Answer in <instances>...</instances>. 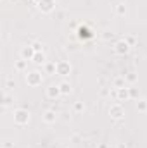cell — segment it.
I'll use <instances>...</instances> for the list:
<instances>
[{"mask_svg": "<svg viewBox=\"0 0 147 148\" xmlns=\"http://www.w3.org/2000/svg\"><path fill=\"white\" fill-rule=\"evenodd\" d=\"M128 48H130V45L126 43V40H121V41L116 43V52H118L119 55H125V53L128 52Z\"/></svg>", "mask_w": 147, "mask_h": 148, "instance_id": "obj_6", "label": "cell"}, {"mask_svg": "<svg viewBox=\"0 0 147 148\" xmlns=\"http://www.w3.org/2000/svg\"><path fill=\"white\" fill-rule=\"evenodd\" d=\"M31 60H33L35 64H45V53H43V52H37Z\"/></svg>", "mask_w": 147, "mask_h": 148, "instance_id": "obj_11", "label": "cell"}, {"mask_svg": "<svg viewBox=\"0 0 147 148\" xmlns=\"http://www.w3.org/2000/svg\"><path fill=\"white\" fill-rule=\"evenodd\" d=\"M83 109H85L83 102H76V103H74V110H76V112H81Z\"/></svg>", "mask_w": 147, "mask_h": 148, "instance_id": "obj_15", "label": "cell"}, {"mask_svg": "<svg viewBox=\"0 0 147 148\" xmlns=\"http://www.w3.org/2000/svg\"><path fill=\"white\" fill-rule=\"evenodd\" d=\"M137 107H139L140 112H146L147 110V100H139V105Z\"/></svg>", "mask_w": 147, "mask_h": 148, "instance_id": "obj_13", "label": "cell"}, {"mask_svg": "<svg viewBox=\"0 0 147 148\" xmlns=\"http://www.w3.org/2000/svg\"><path fill=\"white\" fill-rule=\"evenodd\" d=\"M38 7L42 12H50L54 7H55V2L54 0H40L38 2Z\"/></svg>", "mask_w": 147, "mask_h": 148, "instance_id": "obj_4", "label": "cell"}, {"mask_svg": "<svg viewBox=\"0 0 147 148\" xmlns=\"http://www.w3.org/2000/svg\"><path fill=\"white\" fill-rule=\"evenodd\" d=\"M126 79H128V81H132V83H133V81H135V79H137V77H135V76H133V74H130V76H126Z\"/></svg>", "mask_w": 147, "mask_h": 148, "instance_id": "obj_18", "label": "cell"}, {"mask_svg": "<svg viewBox=\"0 0 147 148\" xmlns=\"http://www.w3.org/2000/svg\"><path fill=\"white\" fill-rule=\"evenodd\" d=\"M43 121H45L47 124H54V122H55V112L47 110L45 114H43Z\"/></svg>", "mask_w": 147, "mask_h": 148, "instance_id": "obj_10", "label": "cell"}, {"mask_svg": "<svg viewBox=\"0 0 147 148\" xmlns=\"http://www.w3.org/2000/svg\"><path fill=\"white\" fill-rule=\"evenodd\" d=\"M132 95H130V91H128V88H118L116 91H114V98L118 100V102H123V100H128Z\"/></svg>", "mask_w": 147, "mask_h": 148, "instance_id": "obj_2", "label": "cell"}, {"mask_svg": "<svg viewBox=\"0 0 147 148\" xmlns=\"http://www.w3.org/2000/svg\"><path fill=\"white\" fill-rule=\"evenodd\" d=\"M28 121H30V112L28 110L17 109V110L14 112V122H16V124L23 126V124H28Z\"/></svg>", "mask_w": 147, "mask_h": 148, "instance_id": "obj_1", "label": "cell"}, {"mask_svg": "<svg viewBox=\"0 0 147 148\" xmlns=\"http://www.w3.org/2000/svg\"><path fill=\"white\" fill-rule=\"evenodd\" d=\"M35 53H37V52H35L33 47H24V48L21 50V57H23V60H26V59H33Z\"/></svg>", "mask_w": 147, "mask_h": 148, "instance_id": "obj_7", "label": "cell"}, {"mask_svg": "<svg viewBox=\"0 0 147 148\" xmlns=\"http://www.w3.org/2000/svg\"><path fill=\"white\" fill-rule=\"evenodd\" d=\"M116 12H118V14H125V12H126V7H125V3H119V5L116 7Z\"/></svg>", "mask_w": 147, "mask_h": 148, "instance_id": "obj_14", "label": "cell"}, {"mask_svg": "<svg viewBox=\"0 0 147 148\" xmlns=\"http://www.w3.org/2000/svg\"><path fill=\"white\" fill-rule=\"evenodd\" d=\"M16 67H17V69H24V60H23V62H17Z\"/></svg>", "mask_w": 147, "mask_h": 148, "instance_id": "obj_17", "label": "cell"}, {"mask_svg": "<svg viewBox=\"0 0 147 148\" xmlns=\"http://www.w3.org/2000/svg\"><path fill=\"white\" fill-rule=\"evenodd\" d=\"M59 90H61V93H62V95H68V93L71 91V84H69L68 81H62V83L59 84Z\"/></svg>", "mask_w": 147, "mask_h": 148, "instance_id": "obj_12", "label": "cell"}, {"mask_svg": "<svg viewBox=\"0 0 147 148\" xmlns=\"http://www.w3.org/2000/svg\"><path fill=\"white\" fill-rule=\"evenodd\" d=\"M31 47L35 48V52H42V48H40V43H38V41H35V43H33Z\"/></svg>", "mask_w": 147, "mask_h": 148, "instance_id": "obj_16", "label": "cell"}, {"mask_svg": "<svg viewBox=\"0 0 147 148\" xmlns=\"http://www.w3.org/2000/svg\"><path fill=\"white\" fill-rule=\"evenodd\" d=\"M109 114L112 119H121L123 115H125V112H123V107L119 105V103H116V105H112L109 109Z\"/></svg>", "mask_w": 147, "mask_h": 148, "instance_id": "obj_5", "label": "cell"}, {"mask_svg": "<svg viewBox=\"0 0 147 148\" xmlns=\"http://www.w3.org/2000/svg\"><path fill=\"white\" fill-rule=\"evenodd\" d=\"M57 73L59 74H69L71 73V66L68 62H59L57 64Z\"/></svg>", "mask_w": 147, "mask_h": 148, "instance_id": "obj_9", "label": "cell"}, {"mask_svg": "<svg viewBox=\"0 0 147 148\" xmlns=\"http://www.w3.org/2000/svg\"><path fill=\"white\" fill-rule=\"evenodd\" d=\"M26 81H28V84H31V86H37L42 83V74L37 73V71H33V73H28L26 76Z\"/></svg>", "mask_w": 147, "mask_h": 148, "instance_id": "obj_3", "label": "cell"}, {"mask_svg": "<svg viewBox=\"0 0 147 148\" xmlns=\"http://www.w3.org/2000/svg\"><path fill=\"white\" fill-rule=\"evenodd\" d=\"M61 95V90H59V86H49V90H47V97L49 98H57Z\"/></svg>", "mask_w": 147, "mask_h": 148, "instance_id": "obj_8", "label": "cell"}]
</instances>
